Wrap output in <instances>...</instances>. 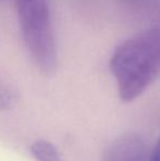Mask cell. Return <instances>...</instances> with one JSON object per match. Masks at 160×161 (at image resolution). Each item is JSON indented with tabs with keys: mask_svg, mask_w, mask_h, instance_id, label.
<instances>
[{
	"mask_svg": "<svg viewBox=\"0 0 160 161\" xmlns=\"http://www.w3.org/2000/svg\"><path fill=\"white\" fill-rule=\"evenodd\" d=\"M110 69L122 101L130 102L141 96L160 75V28L143 31L119 45Z\"/></svg>",
	"mask_w": 160,
	"mask_h": 161,
	"instance_id": "obj_1",
	"label": "cell"
},
{
	"mask_svg": "<svg viewBox=\"0 0 160 161\" xmlns=\"http://www.w3.org/2000/svg\"><path fill=\"white\" fill-rule=\"evenodd\" d=\"M20 30L30 56L42 72L53 75L57 66L49 0H15Z\"/></svg>",
	"mask_w": 160,
	"mask_h": 161,
	"instance_id": "obj_2",
	"label": "cell"
},
{
	"mask_svg": "<svg viewBox=\"0 0 160 161\" xmlns=\"http://www.w3.org/2000/svg\"><path fill=\"white\" fill-rule=\"evenodd\" d=\"M105 161H148L145 144L135 135L124 136L111 146Z\"/></svg>",
	"mask_w": 160,
	"mask_h": 161,
	"instance_id": "obj_3",
	"label": "cell"
},
{
	"mask_svg": "<svg viewBox=\"0 0 160 161\" xmlns=\"http://www.w3.org/2000/svg\"><path fill=\"white\" fill-rule=\"evenodd\" d=\"M30 153L36 161H65L55 145L48 140L39 139L32 142Z\"/></svg>",
	"mask_w": 160,
	"mask_h": 161,
	"instance_id": "obj_4",
	"label": "cell"
},
{
	"mask_svg": "<svg viewBox=\"0 0 160 161\" xmlns=\"http://www.w3.org/2000/svg\"><path fill=\"white\" fill-rule=\"evenodd\" d=\"M148 161H160V138L158 139V142H156V145H155Z\"/></svg>",
	"mask_w": 160,
	"mask_h": 161,
	"instance_id": "obj_5",
	"label": "cell"
},
{
	"mask_svg": "<svg viewBox=\"0 0 160 161\" xmlns=\"http://www.w3.org/2000/svg\"><path fill=\"white\" fill-rule=\"evenodd\" d=\"M9 104H10L9 97H7L3 93H0V108H9Z\"/></svg>",
	"mask_w": 160,
	"mask_h": 161,
	"instance_id": "obj_6",
	"label": "cell"
}]
</instances>
